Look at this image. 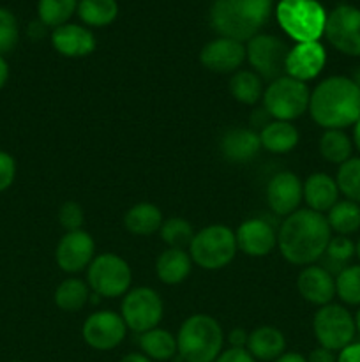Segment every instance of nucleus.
I'll return each instance as SVG.
<instances>
[{"label":"nucleus","instance_id":"obj_16","mask_svg":"<svg viewBox=\"0 0 360 362\" xmlns=\"http://www.w3.org/2000/svg\"><path fill=\"white\" fill-rule=\"evenodd\" d=\"M304 198V184L293 172H279L268 180L267 202L268 207L277 216H286L296 211Z\"/></svg>","mask_w":360,"mask_h":362},{"label":"nucleus","instance_id":"obj_46","mask_svg":"<svg viewBox=\"0 0 360 362\" xmlns=\"http://www.w3.org/2000/svg\"><path fill=\"white\" fill-rule=\"evenodd\" d=\"M7 80H9V64H7V60L0 55V90L6 87Z\"/></svg>","mask_w":360,"mask_h":362},{"label":"nucleus","instance_id":"obj_30","mask_svg":"<svg viewBox=\"0 0 360 362\" xmlns=\"http://www.w3.org/2000/svg\"><path fill=\"white\" fill-rule=\"evenodd\" d=\"M330 230L337 232L339 235H349L360 228V207L359 204L352 200L337 202L334 207L328 211L327 218Z\"/></svg>","mask_w":360,"mask_h":362},{"label":"nucleus","instance_id":"obj_52","mask_svg":"<svg viewBox=\"0 0 360 362\" xmlns=\"http://www.w3.org/2000/svg\"><path fill=\"white\" fill-rule=\"evenodd\" d=\"M356 255H359V258H360V243L356 244Z\"/></svg>","mask_w":360,"mask_h":362},{"label":"nucleus","instance_id":"obj_18","mask_svg":"<svg viewBox=\"0 0 360 362\" xmlns=\"http://www.w3.org/2000/svg\"><path fill=\"white\" fill-rule=\"evenodd\" d=\"M236 246L249 257H267L277 244L274 228L263 219H247L235 233Z\"/></svg>","mask_w":360,"mask_h":362},{"label":"nucleus","instance_id":"obj_1","mask_svg":"<svg viewBox=\"0 0 360 362\" xmlns=\"http://www.w3.org/2000/svg\"><path fill=\"white\" fill-rule=\"evenodd\" d=\"M330 225L327 218L311 209L295 211L279 228L281 255L295 265H309L320 260L330 243Z\"/></svg>","mask_w":360,"mask_h":362},{"label":"nucleus","instance_id":"obj_35","mask_svg":"<svg viewBox=\"0 0 360 362\" xmlns=\"http://www.w3.org/2000/svg\"><path fill=\"white\" fill-rule=\"evenodd\" d=\"M161 239L175 250H184L191 246V240L194 239V230L187 219L182 218H169L162 221L161 226Z\"/></svg>","mask_w":360,"mask_h":362},{"label":"nucleus","instance_id":"obj_33","mask_svg":"<svg viewBox=\"0 0 360 362\" xmlns=\"http://www.w3.org/2000/svg\"><path fill=\"white\" fill-rule=\"evenodd\" d=\"M80 0H39L37 14L39 20L48 28L62 27L69 18L76 13Z\"/></svg>","mask_w":360,"mask_h":362},{"label":"nucleus","instance_id":"obj_14","mask_svg":"<svg viewBox=\"0 0 360 362\" xmlns=\"http://www.w3.org/2000/svg\"><path fill=\"white\" fill-rule=\"evenodd\" d=\"M95 243L85 230L67 232L56 246V264L64 272H80L94 260Z\"/></svg>","mask_w":360,"mask_h":362},{"label":"nucleus","instance_id":"obj_26","mask_svg":"<svg viewBox=\"0 0 360 362\" xmlns=\"http://www.w3.org/2000/svg\"><path fill=\"white\" fill-rule=\"evenodd\" d=\"M124 226L134 235H152L161 230L162 214L152 204H136L124 216Z\"/></svg>","mask_w":360,"mask_h":362},{"label":"nucleus","instance_id":"obj_40","mask_svg":"<svg viewBox=\"0 0 360 362\" xmlns=\"http://www.w3.org/2000/svg\"><path fill=\"white\" fill-rule=\"evenodd\" d=\"M16 179V161L6 151H0V193L9 189Z\"/></svg>","mask_w":360,"mask_h":362},{"label":"nucleus","instance_id":"obj_7","mask_svg":"<svg viewBox=\"0 0 360 362\" xmlns=\"http://www.w3.org/2000/svg\"><path fill=\"white\" fill-rule=\"evenodd\" d=\"M309 99L311 92L304 81L281 76L272 81L265 90L263 106L272 119L289 122L307 112Z\"/></svg>","mask_w":360,"mask_h":362},{"label":"nucleus","instance_id":"obj_32","mask_svg":"<svg viewBox=\"0 0 360 362\" xmlns=\"http://www.w3.org/2000/svg\"><path fill=\"white\" fill-rule=\"evenodd\" d=\"M88 297H90V292H88L87 283H83L81 279L71 278L60 283L59 288H56L55 304L62 311L74 313V311L81 310L88 303Z\"/></svg>","mask_w":360,"mask_h":362},{"label":"nucleus","instance_id":"obj_27","mask_svg":"<svg viewBox=\"0 0 360 362\" xmlns=\"http://www.w3.org/2000/svg\"><path fill=\"white\" fill-rule=\"evenodd\" d=\"M140 349L150 361H169L179 354L176 338L164 329H152L140 334Z\"/></svg>","mask_w":360,"mask_h":362},{"label":"nucleus","instance_id":"obj_11","mask_svg":"<svg viewBox=\"0 0 360 362\" xmlns=\"http://www.w3.org/2000/svg\"><path fill=\"white\" fill-rule=\"evenodd\" d=\"M289 48L282 39L272 34H258L247 41L246 59L260 78L277 80L286 74V57Z\"/></svg>","mask_w":360,"mask_h":362},{"label":"nucleus","instance_id":"obj_19","mask_svg":"<svg viewBox=\"0 0 360 362\" xmlns=\"http://www.w3.org/2000/svg\"><path fill=\"white\" fill-rule=\"evenodd\" d=\"M299 292L307 303L316 306H327L335 296V279L321 265H309L296 279Z\"/></svg>","mask_w":360,"mask_h":362},{"label":"nucleus","instance_id":"obj_45","mask_svg":"<svg viewBox=\"0 0 360 362\" xmlns=\"http://www.w3.org/2000/svg\"><path fill=\"white\" fill-rule=\"evenodd\" d=\"M46 25L42 23L41 20H35V21H32L30 25H28V35H30L32 39H41V37H44V34H46Z\"/></svg>","mask_w":360,"mask_h":362},{"label":"nucleus","instance_id":"obj_29","mask_svg":"<svg viewBox=\"0 0 360 362\" xmlns=\"http://www.w3.org/2000/svg\"><path fill=\"white\" fill-rule=\"evenodd\" d=\"M229 92L242 105H254L263 98V83L254 71H236L229 80Z\"/></svg>","mask_w":360,"mask_h":362},{"label":"nucleus","instance_id":"obj_15","mask_svg":"<svg viewBox=\"0 0 360 362\" xmlns=\"http://www.w3.org/2000/svg\"><path fill=\"white\" fill-rule=\"evenodd\" d=\"M325 62H327V52L320 41L296 42L293 48H289L286 57V76L306 83L307 80H313L323 71Z\"/></svg>","mask_w":360,"mask_h":362},{"label":"nucleus","instance_id":"obj_13","mask_svg":"<svg viewBox=\"0 0 360 362\" xmlns=\"http://www.w3.org/2000/svg\"><path fill=\"white\" fill-rule=\"evenodd\" d=\"M126 331L127 325L122 315L113 311H97L85 320L81 336L90 349L106 352L116 349L124 341Z\"/></svg>","mask_w":360,"mask_h":362},{"label":"nucleus","instance_id":"obj_20","mask_svg":"<svg viewBox=\"0 0 360 362\" xmlns=\"http://www.w3.org/2000/svg\"><path fill=\"white\" fill-rule=\"evenodd\" d=\"M52 45L64 57H87L95 49V37L92 30L76 23H66L53 28Z\"/></svg>","mask_w":360,"mask_h":362},{"label":"nucleus","instance_id":"obj_22","mask_svg":"<svg viewBox=\"0 0 360 362\" xmlns=\"http://www.w3.org/2000/svg\"><path fill=\"white\" fill-rule=\"evenodd\" d=\"M339 198L337 182L327 173H313L307 177L304 184V200L307 202L311 211L323 214L330 211Z\"/></svg>","mask_w":360,"mask_h":362},{"label":"nucleus","instance_id":"obj_47","mask_svg":"<svg viewBox=\"0 0 360 362\" xmlns=\"http://www.w3.org/2000/svg\"><path fill=\"white\" fill-rule=\"evenodd\" d=\"M274 362H307L306 357L299 352H284L281 357H277Z\"/></svg>","mask_w":360,"mask_h":362},{"label":"nucleus","instance_id":"obj_41","mask_svg":"<svg viewBox=\"0 0 360 362\" xmlns=\"http://www.w3.org/2000/svg\"><path fill=\"white\" fill-rule=\"evenodd\" d=\"M214 362H256V359L246 349H229L219 354Z\"/></svg>","mask_w":360,"mask_h":362},{"label":"nucleus","instance_id":"obj_42","mask_svg":"<svg viewBox=\"0 0 360 362\" xmlns=\"http://www.w3.org/2000/svg\"><path fill=\"white\" fill-rule=\"evenodd\" d=\"M337 362H360V343H349L339 352Z\"/></svg>","mask_w":360,"mask_h":362},{"label":"nucleus","instance_id":"obj_38","mask_svg":"<svg viewBox=\"0 0 360 362\" xmlns=\"http://www.w3.org/2000/svg\"><path fill=\"white\" fill-rule=\"evenodd\" d=\"M20 41V27L18 20L9 9L0 7V55L13 52Z\"/></svg>","mask_w":360,"mask_h":362},{"label":"nucleus","instance_id":"obj_6","mask_svg":"<svg viewBox=\"0 0 360 362\" xmlns=\"http://www.w3.org/2000/svg\"><path fill=\"white\" fill-rule=\"evenodd\" d=\"M236 247V237L232 228L224 225H210L194 233L189 257L198 267L205 271H217L235 258Z\"/></svg>","mask_w":360,"mask_h":362},{"label":"nucleus","instance_id":"obj_36","mask_svg":"<svg viewBox=\"0 0 360 362\" xmlns=\"http://www.w3.org/2000/svg\"><path fill=\"white\" fill-rule=\"evenodd\" d=\"M335 293L342 303L360 306V265L344 267L335 278Z\"/></svg>","mask_w":360,"mask_h":362},{"label":"nucleus","instance_id":"obj_25","mask_svg":"<svg viewBox=\"0 0 360 362\" xmlns=\"http://www.w3.org/2000/svg\"><path fill=\"white\" fill-rule=\"evenodd\" d=\"M261 147L274 154H286L299 144V131L292 122L284 120H272L260 133Z\"/></svg>","mask_w":360,"mask_h":362},{"label":"nucleus","instance_id":"obj_10","mask_svg":"<svg viewBox=\"0 0 360 362\" xmlns=\"http://www.w3.org/2000/svg\"><path fill=\"white\" fill-rule=\"evenodd\" d=\"M164 306L155 290L140 286L126 293L122 300V318L131 331L143 334L159 325Z\"/></svg>","mask_w":360,"mask_h":362},{"label":"nucleus","instance_id":"obj_51","mask_svg":"<svg viewBox=\"0 0 360 362\" xmlns=\"http://www.w3.org/2000/svg\"><path fill=\"white\" fill-rule=\"evenodd\" d=\"M355 327H356V331H359V334H360V310L356 311V315H355Z\"/></svg>","mask_w":360,"mask_h":362},{"label":"nucleus","instance_id":"obj_23","mask_svg":"<svg viewBox=\"0 0 360 362\" xmlns=\"http://www.w3.org/2000/svg\"><path fill=\"white\" fill-rule=\"evenodd\" d=\"M286 339L279 329L263 325V327L254 329L247 339L246 350L260 361H275L284 354Z\"/></svg>","mask_w":360,"mask_h":362},{"label":"nucleus","instance_id":"obj_48","mask_svg":"<svg viewBox=\"0 0 360 362\" xmlns=\"http://www.w3.org/2000/svg\"><path fill=\"white\" fill-rule=\"evenodd\" d=\"M120 362H152L148 359L147 356H143V354H127V356H124Z\"/></svg>","mask_w":360,"mask_h":362},{"label":"nucleus","instance_id":"obj_12","mask_svg":"<svg viewBox=\"0 0 360 362\" xmlns=\"http://www.w3.org/2000/svg\"><path fill=\"white\" fill-rule=\"evenodd\" d=\"M325 37L337 52L360 57V9L341 4L327 14Z\"/></svg>","mask_w":360,"mask_h":362},{"label":"nucleus","instance_id":"obj_49","mask_svg":"<svg viewBox=\"0 0 360 362\" xmlns=\"http://www.w3.org/2000/svg\"><path fill=\"white\" fill-rule=\"evenodd\" d=\"M353 140H355L356 148H359V151H360V119L356 120L355 129H353Z\"/></svg>","mask_w":360,"mask_h":362},{"label":"nucleus","instance_id":"obj_24","mask_svg":"<svg viewBox=\"0 0 360 362\" xmlns=\"http://www.w3.org/2000/svg\"><path fill=\"white\" fill-rule=\"evenodd\" d=\"M191 267H193V260L189 255L184 250H175V247L162 251L155 262L157 278L164 285H179V283L186 281L187 276L191 274Z\"/></svg>","mask_w":360,"mask_h":362},{"label":"nucleus","instance_id":"obj_21","mask_svg":"<svg viewBox=\"0 0 360 362\" xmlns=\"http://www.w3.org/2000/svg\"><path fill=\"white\" fill-rule=\"evenodd\" d=\"M261 140L260 134L246 127H235L222 134L221 152L228 161L247 163L260 154Z\"/></svg>","mask_w":360,"mask_h":362},{"label":"nucleus","instance_id":"obj_2","mask_svg":"<svg viewBox=\"0 0 360 362\" xmlns=\"http://www.w3.org/2000/svg\"><path fill=\"white\" fill-rule=\"evenodd\" d=\"M309 112L314 122L325 129L355 126L360 119V88L352 78H327L311 94Z\"/></svg>","mask_w":360,"mask_h":362},{"label":"nucleus","instance_id":"obj_4","mask_svg":"<svg viewBox=\"0 0 360 362\" xmlns=\"http://www.w3.org/2000/svg\"><path fill=\"white\" fill-rule=\"evenodd\" d=\"M224 334L215 318L193 315L176 334V350L184 362H214L222 352Z\"/></svg>","mask_w":360,"mask_h":362},{"label":"nucleus","instance_id":"obj_17","mask_svg":"<svg viewBox=\"0 0 360 362\" xmlns=\"http://www.w3.org/2000/svg\"><path fill=\"white\" fill-rule=\"evenodd\" d=\"M200 60L212 73H233L246 60V46L235 39L217 37L203 46Z\"/></svg>","mask_w":360,"mask_h":362},{"label":"nucleus","instance_id":"obj_8","mask_svg":"<svg viewBox=\"0 0 360 362\" xmlns=\"http://www.w3.org/2000/svg\"><path fill=\"white\" fill-rule=\"evenodd\" d=\"M314 336L323 349L341 352L355 338V318L339 304H327L316 311L313 320Z\"/></svg>","mask_w":360,"mask_h":362},{"label":"nucleus","instance_id":"obj_5","mask_svg":"<svg viewBox=\"0 0 360 362\" xmlns=\"http://www.w3.org/2000/svg\"><path fill=\"white\" fill-rule=\"evenodd\" d=\"M277 23L293 41H320L325 34L327 11L318 0H279L275 6Z\"/></svg>","mask_w":360,"mask_h":362},{"label":"nucleus","instance_id":"obj_9","mask_svg":"<svg viewBox=\"0 0 360 362\" xmlns=\"http://www.w3.org/2000/svg\"><path fill=\"white\" fill-rule=\"evenodd\" d=\"M131 269L124 258L113 253H102L88 265V286L101 297L124 296L131 285Z\"/></svg>","mask_w":360,"mask_h":362},{"label":"nucleus","instance_id":"obj_31","mask_svg":"<svg viewBox=\"0 0 360 362\" xmlns=\"http://www.w3.org/2000/svg\"><path fill=\"white\" fill-rule=\"evenodd\" d=\"M320 152L328 163L342 165L352 159V140L348 138V134L342 133V129H327L320 138Z\"/></svg>","mask_w":360,"mask_h":362},{"label":"nucleus","instance_id":"obj_50","mask_svg":"<svg viewBox=\"0 0 360 362\" xmlns=\"http://www.w3.org/2000/svg\"><path fill=\"white\" fill-rule=\"evenodd\" d=\"M352 80H353V83H355L356 87L360 88V67H359V69L355 71V73H353V78H352Z\"/></svg>","mask_w":360,"mask_h":362},{"label":"nucleus","instance_id":"obj_37","mask_svg":"<svg viewBox=\"0 0 360 362\" xmlns=\"http://www.w3.org/2000/svg\"><path fill=\"white\" fill-rule=\"evenodd\" d=\"M339 191L344 194L348 200L359 204L360 202V158H352L339 166L337 172Z\"/></svg>","mask_w":360,"mask_h":362},{"label":"nucleus","instance_id":"obj_39","mask_svg":"<svg viewBox=\"0 0 360 362\" xmlns=\"http://www.w3.org/2000/svg\"><path fill=\"white\" fill-rule=\"evenodd\" d=\"M59 221L67 232H76V230H81L85 223V212L83 207L76 202H66V204L60 207L59 212Z\"/></svg>","mask_w":360,"mask_h":362},{"label":"nucleus","instance_id":"obj_28","mask_svg":"<svg viewBox=\"0 0 360 362\" xmlns=\"http://www.w3.org/2000/svg\"><path fill=\"white\" fill-rule=\"evenodd\" d=\"M78 16L88 27H106L119 16L116 0H80Z\"/></svg>","mask_w":360,"mask_h":362},{"label":"nucleus","instance_id":"obj_43","mask_svg":"<svg viewBox=\"0 0 360 362\" xmlns=\"http://www.w3.org/2000/svg\"><path fill=\"white\" fill-rule=\"evenodd\" d=\"M307 362H337V357L334 356L332 350L323 349V346H318L313 352L309 354V357H306Z\"/></svg>","mask_w":360,"mask_h":362},{"label":"nucleus","instance_id":"obj_44","mask_svg":"<svg viewBox=\"0 0 360 362\" xmlns=\"http://www.w3.org/2000/svg\"><path fill=\"white\" fill-rule=\"evenodd\" d=\"M247 339H249V334L244 329H233L229 332V345H232V349H246Z\"/></svg>","mask_w":360,"mask_h":362},{"label":"nucleus","instance_id":"obj_53","mask_svg":"<svg viewBox=\"0 0 360 362\" xmlns=\"http://www.w3.org/2000/svg\"><path fill=\"white\" fill-rule=\"evenodd\" d=\"M18 362H20V361H18Z\"/></svg>","mask_w":360,"mask_h":362},{"label":"nucleus","instance_id":"obj_34","mask_svg":"<svg viewBox=\"0 0 360 362\" xmlns=\"http://www.w3.org/2000/svg\"><path fill=\"white\" fill-rule=\"evenodd\" d=\"M356 253V246L344 235H337L334 239H330L327 250H325V265L323 269H327L328 272H341L344 269V265L348 264L353 258V255Z\"/></svg>","mask_w":360,"mask_h":362},{"label":"nucleus","instance_id":"obj_3","mask_svg":"<svg viewBox=\"0 0 360 362\" xmlns=\"http://www.w3.org/2000/svg\"><path fill=\"white\" fill-rule=\"evenodd\" d=\"M274 0H214L210 25L221 37L249 41L268 21Z\"/></svg>","mask_w":360,"mask_h":362}]
</instances>
